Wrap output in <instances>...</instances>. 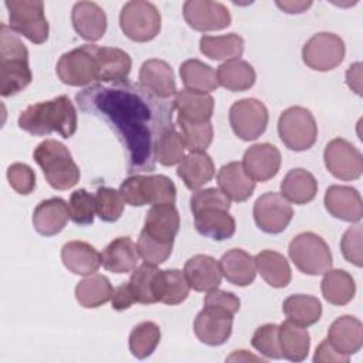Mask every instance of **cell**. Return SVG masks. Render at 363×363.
I'll list each match as a JSON object with an SVG mask.
<instances>
[{
  "instance_id": "6da1fadb",
  "label": "cell",
  "mask_w": 363,
  "mask_h": 363,
  "mask_svg": "<svg viewBox=\"0 0 363 363\" xmlns=\"http://www.w3.org/2000/svg\"><path fill=\"white\" fill-rule=\"evenodd\" d=\"M75 98L84 113L105 121L113 129L126 150L129 173L155 169L156 143L163 132L174 126V99H160L128 79L94 84Z\"/></svg>"
},
{
  "instance_id": "7a4b0ae2",
  "label": "cell",
  "mask_w": 363,
  "mask_h": 363,
  "mask_svg": "<svg viewBox=\"0 0 363 363\" xmlns=\"http://www.w3.org/2000/svg\"><path fill=\"white\" fill-rule=\"evenodd\" d=\"M77 109L67 95L33 104L18 116L20 129L34 136L57 132L64 139H69L77 132Z\"/></svg>"
},
{
  "instance_id": "3957f363",
  "label": "cell",
  "mask_w": 363,
  "mask_h": 363,
  "mask_svg": "<svg viewBox=\"0 0 363 363\" xmlns=\"http://www.w3.org/2000/svg\"><path fill=\"white\" fill-rule=\"evenodd\" d=\"M33 79L28 51L16 33L7 26L0 28V94L13 96L26 89Z\"/></svg>"
},
{
  "instance_id": "277c9868",
  "label": "cell",
  "mask_w": 363,
  "mask_h": 363,
  "mask_svg": "<svg viewBox=\"0 0 363 363\" xmlns=\"http://www.w3.org/2000/svg\"><path fill=\"white\" fill-rule=\"evenodd\" d=\"M45 180L55 190H68L79 180V167L65 145L55 139H45L33 152Z\"/></svg>"
},
{
  "instance_id": "5b68a950",
  "label": "cell",
  "mask_w": 363,
  "mask_h": 363,
  "mask_svg": "<svg viewBox=\"0 0 363 363\" xmlns=\"http://www.w3.org/2000/svg\"><path fill=\"white\" fill-rule=\"evenodd\" d=\"M123 201L133 207L176 201V186L164 174H132L119 187Z\"/></svg>"
},
{
  "instance_id": "8992f818",
  "label": "cell",
  "mask_w": 363,
  "mask_h": 363,
  "mask_svg": "<svg viewBox=\"0 0 363 363\" xmlns=\"http://www.w3.org/2000/svg\"><path fill=\"white\" fill-rule=\"evenodd\" d=\"M295 267L306 275H322L332 268V252L326 241L311 231L295 235L288 247Z\"/></svg>"
},
{
  "instance_id": "52a82bcc",
  "label": "cell",
  "mask_w": 363,
  "mask_h": 363,
  "mask_svg": "<svg viewBox=\"0 0 363 363\" xmlns=\"http://www.w3.org/2000/svg\"><path fill=\"white\" fill-rule=\"evenodd\" d=\"M9 11V27L24 35L34 44H43L48 40V21L44 14V3L40 0H7L4 3Z\"/></svg>"
},
{
  "instance_id": "ba28073f",
  "label": "cell",
  "mask_w": 363,
  "mask_h": 363,
  "mask_svg": "<svg viewBox=\"0 0 363 363\" xmlns=\"http://www.w3.org/2000/svg\"><path fill=\"white\" fill-rule=\"evenodd\" d=\"M119 26L123 34L136 43L153 40L162 26V16L153 3L132 0L125 3L119 14Z\"/></svg>"
},
{
  "instance_id": "9c48e42d",
  "label": "cell",
  "mask_w": 363,
  "mask_h": 363,
  "mask_svg": "<svg viewBox=\"0 0 363 363\" xmlns=\"http://www.w3.org/2000/svg\"><path fill=\"white\" fill-rule=\"evenodd\" d=\"M278 135L288 149L303 152L315 145L318 125L309 109L291 106L278 119Z\"/></svg>"
},
{
  "instance_id": "30bf717a",
  "label": "cell",
  "mask_w": 363,
  "mask_h": 363,
  "mask_svg": "<svg viewBox=\"0 0 363 363\" xmlns=\"http://www.w3.org/2000/svg\"><path fill=\"white\" fill-rule=\"evenodd\" d=\"M95 44H84L64 52L55 67L61 82L71 86H84L98 81V60Z\"/></svg>"
},
{
  "instance_id": "8fae6325",
  "label": "cell",
  "mask_w": 363,
  "mask_h": 363,
  "mask_svg": "<svg viewBox=\"0 0 363 363\" xmlns=\"http://www.w3.org/2000/svg\"><path fill=\"white\" fill-rule=\"evenodd\" d=\"M228 118L235 136L247 142L259 138L265 132L269 119L267 106L255 98L234 102L230 108Z\"/></svg>"
},
{
  "instance_id": "7c38bea8",
  "label": "cell",
  "mask_w": 363,
  "mask_h": 363,
  "mask_svg": "<svg viewBox=\"0 0 363 363\" xmlns=\"http://www.w3.org/2000/svg\"><path fill=\"white\" fill-rule=\"evenodd\" d=\"M345 43L333 33L313 34L302 48L303 62L315 71H330L345 58Z\"/></svg>"
},
{
  "instance_id": "4fadbf2b",
  "label": "cell",
  "mask_w": 363,
  "mask_h": 363,
  "mask_svg": "<svg viewBox=\"0 0 363 363\" xmlns=\"http://www.w3.org/2000/svg\"><path fill=\"white\" fill-rule=\"evenodd\" d=\"M323 160L329 173L340 180H356L363 173L360 150L343 138H335L326 145Z\"/></svg>"
},
{
  "instance_id": "5bb4252c",
  "label": "cell",
  "mask_w": 363,
  "mask_h": 363,
  "mask_svg": "<svg viewBox=\"0 0 363 363\" xmlns=\"http://www.w3.org/2000/svg\"><path fill=\"white\" fill-rule=\"evenodd\" d=\"M257 227L267 234L282 233L294 217V210L282 194L275 191L264 193L257 199L252 208Z\"/></svg>"
},
{
  "instance_id": "9a60e30c",
  "label": "cell",
  "mask_w": 363,
  "mask_h": 363,
  "mask_svg": "<svg viewBox=\"0 0 363 363\" xmlns=\"http://www.w3.org/2000/svg\"><path fill=\"white\" fill-rule=\"evenodd\" d=\"M234 313L228 309L204 305L194 319V333L200 342L208 346H220L228 340L233 332Z\"/></svg>"
},
{
  "instance_id": "2e32d148",
  "label": "cell",
  "mask_w": 363,
  "mask_h": 363,
  "mask_svg": "<svg viewBox=\"0 0 363 363\" xmlns=\"http://www.w3.org/2000/svg\"><path fill=\"white\" fill-rule=\"evenodd\" d=\"M183 17L186 23L197 31L224 30L231 24L228 9L218 1L187 0L183 4Z\"/></svg>"
},
{
  "instance_id": "e0dca14e",
  "label": "cell",
  "mask_w": 363,
  "mask_h": 363,
  "mask_svg": "<svg viewBox=\"0 0 363 363\" xmlns=\"http://www.w3.org/2000/svg\"><path fill=\"white\" fill-rule=\"evenodd\" d=\"M241 164L254 182H268L281 167V152L271 143H257L244 152Z\"/></svg>"
},
{
  "instance_id": "ac0fdd59",
  "label": "cell",
  "mask_w": 363,
  "mask_h": 363,
  "mask_svg": "<svg viewBox=\"0 0 363 363\" xmlns=\"http://www.w3.org/2000/svg\"><path fill=\"white\" fill-rule=\"evenodd\" d=\"M323 201L328 213L335 218L359 223L363 217V201L360 193L350 186H329Z\"/></svg>"
},
{
  "instance_id": "d6986e66",
  "label": "cell",
  "mask_w": 363,
  "mask_h": 363,
  "mask_svg": "<svg viewBox=\"0 0 363 363\" xmlns=\"http://www.w3.org/2000/svg\"><path fill=\"white\" fill-rule=\"evenodd\" d=\"M179 227L180 216L177 208L172 203H164L152 206L147 210L142 231L156 241L173 244Z\"/></svg>"
},
{
  "instance_id": "ffe728a7",
  "label": "cell",
  "mask_w": 363,
  "mask_h": 363,
  "mask_svg": "<svg viewBox=\"0 0 363 363\" xmlns=\"http://www.w3.org/2000/svg\"><path fill=\"white\" fill-rule=\"evenodd\" d=\"M139 84L160 99H173L177 94L173 69L163 60L145 61L139 71Z\"/></svg>"
},
{
  "instance_id": "44dd1931",
  "label": "cell",
  "mask_w": 363,
  "mask_h": 363,
  "mask_svg": "<svg viewBox=\"0 0 363 363\" xmlns=\"http://www.w3.org/2000/svg\"><path fill=\"white\" fill-rule=\"evenodd\" d=\"M71 21L77 34L91 43L102 38L108 26L104 9L94 1L75 3L71 11Z\"/></svg>"
},
{
  "instance_id": "7402d4cb",
  "label": "cell",
  "mask_w": 363,
  "mask_h": 363,
  "mask_svg": "<svg viewBox=\"0 0 363 363\" xmlns=\"http://www.w3.org/2000/svg\"><path fill=\"white\" fill-rule=\"evenodd\" d=\"M184 275L190 288L197 292H208L221 284V269L218 261L206 254H196L184 264Z\"/></svg>"
},
{
  "instance_id": "603a6c76",
  "label": "cell",
  "mask_w": 363,
  "mask_h": 363,
  "mask_svg": "<svg viewBox=\"0 0 363 363\" xmlns=\"http://www.w3.org/2000/svg\"><path fill=\"white\" fill-rule=\"evenodd\" d=\"M71 218L68 204L60 197H51L37 204L33 213V225L44 237H51L64 230Z\"/></svg>"
},
{
  "instance_id": "cb8c5ba5",
  "label": "cell",
  "mask_w": 363,
  "mask_h": 363,
  "mask_svg": "<svg viewBox=\"0 0 363 363\" xmlns=\"http://www.w3.org/2000/svg\"><path fill=\"white\" fill-rule=\"evenodd\" d=\"M328 340L343 354H354L363 346V325L350 315L336 318L328 329Z\"/></svg>"
},
{
  "instance_id": "d4e9b609",
  "label": "cell",
  "mask_w": 363,
  "mask_h": 363,
  "mask_svg": "<svg viewBox=\"0 0 363 363\" xmlns=\"http://www.w3.org/2000/svg\"><path fill=\"white\" fill-rule=\"evenodd\" d=\"M217 183L230 200L238 203L248 200L255 190V182L245 173L241 162L223 164L217 173Z\"/></svg>"
},
{
  "instance_id": "484cf974",
  "label": "cell",
  "mask_w": 363,
  "mask_h": 363,
  "mask_svg": "<svg viewBox=\"0 0 363 363\" xmlns=\"http://www.w3.org/2000/svg\"><path fill=\"white\" fill-rule=\"evenodd\" d=\"M139 257L138 244H135L130 237H118L112 240L101 254L104 268L115 274L133 271Z\"/></svg>"
},
{
  "instance_id": "4316f807",
  "label": "cell",
  "mask_w": 363,
  "mask_h": 363,
  "mask_svg": "<svg viewBox=\"0 0 363 363\" xmlns=\"http://www.w3.org/2000/svg\"><path fill=\"white\" fill-rule=\"evenodd\" d=\"M223 277L233 285L248 286L257 275L255 258L241 248H233L220 258Z\"/></svg>"
},
{
  "instance_id": "83f0119b",
  "label": "cell",
  "mask_w": 363,
  "mask_h": 363,
  "mask_svg": "<svg viewBox=\"0 0 363 363\" xmlns=\"http://www.w3.org/2000/svg\"><path fill=\"white\" fill-rule=\"evenodd\" d=\"M62 264L77 275H91L102 264L101 254L94 245L85 241H68L61 250Z\"/></svg>"
},
{
  "instance_id": "f1b7e54d",
  "label": "cell",
  "mask_w": 363,
  "mask_h": 363,
  "mask_svg": "<svg viewBox=\"0 0 363 363\" xmlns=\"http://www.w3.org/2000/svg\"><path fill=\"white\" fill-rule=\"evenodd\" d=\"M194 227L199 234L216 241H223L234 235L235 220L227 210L206 208L194 213Z\"/></svg>"
},
{
  "instance_id": "f546056e",
  "label": "cell",
  "mask_w": 363,
  "mask_h": 363,
  "mask_svg": "<svg viewBox=\"0 0 363 363\" xmlns=\"http://www.w3.org/2000/svg\"><path fill=\"white\" fill-rule=\"evenodd\" d=\"M214 173L213 159L206 152H190L177 167V176L189 190H199L214 177Z\"/></svg>"
},
{
  "instance_id": "4dcf8cb0",
  "label": "cell",
  "mask_w": 363,
  "mask_h": 363,
  "mask_svg": "<svg viewBox=\"0 0 363 363\" xmlns=\"http://www.w3.org/2000/svg\"><path fill=\"white\" fill-rule=\"evenodd\" d=\"M96 60L99 82H121L128 79L132 68V58L123 50L98 45Z\"/></svg>"
},
{
  "instance_id": "1f68e13d",
  "label": "cell",
  "mask_w": 363,
  "mask_h": 363,
  "mask_svg": "<svg viewBox=\"0 0 363 363\" xmlns=\"http://www.w3.org/2000/svg\"><path fill=\"white\" fill-rule=\"evenodd\" d=\"M174 109L177 118L189 122H210L214 111V99L210 94H201L190 89L177 91L174 96Z\"/></svg>"
},
{
  "instance_id": "d6a6232c",
  "label": "cell",
  "mask_w": 363,
  "mask_h": 363,
  "mask_svg": "<svg viewBox=\"0 0 363 363\" xmlns=\"http://www.w3.org/2000/svg\"><path fill=\"white\" fill-rule=\"evenodd\" d=\"M190 285L184 275V271L159 269L155 279V296L157 302L166 305H179L189 296Z\"/></svg>"
},
{
  "instance_id": "836d02e7",
  "label": "cell",
  "mask_w": 363,
  "mask_h": 363,
  "mask_svg": "<svg viewBox=\"0 0 363 363\" xmlns=\"http://www.w3.org/2000/svg\"><path fill=\"white\" fill-rule=\"evenodd\" d=\"M318 182L305 169L289 170L281 182V194L289 203L306 204L316 197Z\"/></svg>"
},
{
  "instance_id": "e575fe53",
  "label": "cell",
  "mask_w": 363,
  "mask_h": 363,
  "mask_svg": "<svg viewBox=\"0 0 363 363\" xmlns=\"http://www.w3.org/2000/svg\"><path fill=\"white\" fill-rule=\"evenodd\" d=\"M278 339L282 357L291 362H302L306 359L311 347V336L303 326L286 319L278 325Z\"/></svg>"
},
{
  "instance_id": "d590c367",
  "label": "cell",
  "mask_w": 363,
  "mask_h": 363,
  "mask_svg": "<svg viewBox=\"0 0 363 363\" xmlns=\"http://www.w3.org/2000/svg\"><path fill=\"white\" fill-rule=\"evenodd\" d=\"M218 85L231 92H242L250 89L257 79L255 69L244 60H230L218 65L217 71Z\"/></svg>"
},
{
  "instance_id": "8d00e7d4",
  "label": "cell",
  "mask_w": 363,
  "mask_h": 363,
  "mask_svg": "<svg viewBox=\"0 0 363 363\" xmlns=\"http://www.w3.org/2000/svg\"><path fill=\"white\" fill-rule=\"evenodd\" d=\"M257 271L261 278L272 288H285L292 278L286 258L272 250H264L255 255Z\"/></svg>"
},
{
  "instance_id": "74e56055",
  "label": "cell",
  "mask_w": 363,
  "mask_h": 363,
  "mask_svg": "<svg viewBox=\"0 0 363 363\" xmlns=\"http://www.w3.org/2000/svg\"><path fill=\"white\" fill-rule=\"evenodd\" d=\"M323 298L332 305H346L356 294V284L353 277L345 269H329L320 282Z\"/></svg>"
},
{
  "instance_id": "f35d334b",
  "label": "cell",
  "mask_w": 363,
  "mask_h": 363,
  "mask_svg": "<svg viewBox=\"0 0 363 363\" xmlns=\"http://www.w3.org/2000/svg\"><path fill=\"white\" fill-rule=\"evenodd\" d=\"M282 311L288 320L308 328L311 325H315L322 315V303L318 298L312 295L305 294H296L289 295L284 303Z\"/></svg>"
},
{
  "instance_id": "ab89813d",
  "label": "cell",
  "mask_w": 363,
  "mask_h": 363,
  "mask_svg": "<svg viewBox=\"0 0 363 363\" xmlns=\"http://www.w3.org/2000/svg\"><path fill=\"white\" fill-rule=\"evenodd\" d=\"M180 78L186 89L208 94L218 88L216 71L200 60H186L180 65Z\"/></svg>"
},
{
  "instance_id": "60d3db41",
  "label": "cell",
  "mask_w": 363,
  "mask_h": 363,
  "mask_svg": "<svg viewBox=\"0 0 363 363\" xmlns=\"http://www.w3.org/2000/svg\"><path fill=\"white\" fill-rule=\"evenodd\" d=\"M113 288L109 279L102 274H91L75 286L77 302L84 308H98L106 303L112 296Z\"/></svg>"
},
{
  "instance_id": "b9f144b4",
  "label": "cell",
  "mask_w": 363,
  "mask_h": 363,
  "mask_svg": "<svg viewBox=\"0 0 363 363\" xmlns=\"http://www.w3.org/2000/svg\"><path fill=\"white\" fill-rule=\"evenodd\" d=\"M200 51L210 60H237L244 52V40L235 33L225 35H203Z\"/></svg>"
},
{
  "instance_id": "7bdbcfd3",
  "label": "cell",
  "mask_w": 363,
  "mask_h": 363,
  "mask_svg": "<svg viewBox=\"0 0 363 363\" xmlns=\"http://www.w3.org/2000/svg\"><path fill=\"white\" fill-rule=\"evenodd\" d=\"M160 328L150 320L138 323L129 335V350L138 359L150 356L160 342Z\"/></svg>"
},
{
  "instance_id": "ee69618b",
  "label": "cell",
  "mask_w": 363,
  "mask_h": 363,
  "mask_svg": "<svg viewBox=\"0 0 363 363\" xmlns=\"http://www.w3.org/2000/svg\"><path fill=\"white\" fill-rule=\"evenodd\" d=\"M157 271L159 269L156 268V265H150L146 262L135 268L128 284L133 292L136 302L145 305H152L157 302L155 296V279Z\"/></svg>"
},
{
  "instance_id": "f6af8a7d",
  "label": "cell",
  "mask_w": 363,
  "mask_h": 363,
  "mask_svg": "<svg viewBox=\"0 0 363 363\" xmlns=\"http://www.w3.org/2000/svg\"><path fill=\"white\" fill-rule=\"evenodd\" d=\"M177 126L180 129L182 140L190 152H206L213 142L211 122H189L177 118Z\"/></svg>"
},
{
  "instance_id": "bcb514c9",
  "label": "cell",
  "mask_w": 363,
  "mask_h": 363,
  "mask_svg": "<svg viewBox=\"0 0 363 363\" xmlns=\"http://www.w3.org/2000/svg\"><path fill=\"white\" fill-rule=\"evenodd\" d=\"M184 143L174 126L169 128L159 138L155 147V157L163 166H174L184 157Z\"/></svg>"
},
{
  "instance_id": "7dc6e473",
  "label": "cell",
  "mask_w": 363,
  "mask_h": 363,
  "mask_svg": "<svg viewBox=\"0 0 363 363\" xmlns=\"http://www.w3.org/2000/svg\"><path fill=\"white\" fill-rule=\"evenodd\" d=\"M94 197L96 214L102 221L113 223L119 220L125 206L119 190H115L112 187H99Z\"/></svg>"
},
{
  "instance_id": "c3c4849f",
  "label": "cell",
  "mask_w": 363,
  "mask_h": 363,
  "mask_svg": "<svg viewBox=\"0 0 363 363\" xmlns=\"http://www.w3.org/2000/svg\"><path fill=\"white\" fill-rule=\"evenodd\" d=\"M68 210L71 220L78 225H89L95 217V197L85 189H78L71 193L68 201Z\"/></svg>"
},
{
  "instance_id": "681fc988",
  "label": "cell",
  "mask_w": 363,
  "mask_h": 363,
  "mask_svg": "<svg viewBox=\"0 0 363 363\" xmlns=\"http://www.w3.org/2000/svg\"><path fill=\"white\" fill-rule=\"evenodd\" d=\"M251 345L257 352H259L267 359L282 357L278 339V325L275 323H265L259 326L251 337Z\"/></svg>"
},
{
  "instance_id": "f907efd6",
  "label": "cell",
  "mask_w": 363,
  "mask_h": 363,
  "mask_svg": "<svg viewBox=\"0 0 363 363\" xmlns=\"http://www.w3.org/2000/svg\"><path fill=\"white\" fill-rule=\"evenodd\" d=\"M172 250H173V244H164V242L156 241L149 235H146L143 231H140L139 240H138V251L146 264H150V265L163 264L170 257Z\"/></svg>"
},
{
  "instance_id": "816d5d0a",
  "label": "cell",
  "mask_w": 363,
  "mask_h": 363,
  "mask_svg": "<svg viewBox=\"0 0 363 363\" xmlns=\"http://www.w3.org/2000/svg\"><path fill=\"white\" fill-rule=\"evenodd\" d=\"M190 207L193 214L206 210V208H221V210H230L231 203L230 199L216 187H208L203 190H196L190 197Z\"/></svg>"
},
{
  "instance_id": "f5cc1de1",
  "label": "cell",
  "mask_w": 363,
  "mask_h": 363,
  "mask_svg": "<svg viewBox=\"0 0 363 363\" xmlns=\"http://www.w3.org/2000/svg\"><path fill=\"white\" fill-rule=\"evenodd\" d=\"M7 180L13 190L27 196L35 189V173L26 163H13L7 169Z\"/></svg>"
},
{
  "instance_id": "db71d44e",
  "label": "cell",
  "mask_w": 363,
  "mask_h": 363,
  "mask_svg": "<svg viewBox=\"0 0 363 363\" xmlns=\"http://www.w3.org/2000/svg\"><path fill=\"white\" fill-rule=\"evenodd\" d=\"M362 224H356L349 227L342 240H340V250L346 261L356 267L363 265V255H362Z\"/></svg>"
},
{
  "instance_id": "11a10c76",
  "label": "cell",
  "mask_w": 363,
  "mask_h": 363,
  "mask_svg": "<svg viewBox=\"0 0 363 363\" xmlns=\"http://www.w3.org/2000/svg\"><path fill=\"white\" fill-rule=\"evenodd\" d=\"M204 305L220 306V308L228 309L230 312H233L235 315L240 311V298L237 295H234L233 292H227V291L216 288V289L207 292V295L204 296Z\"/></svg>"
},
{
  "instance_id": "9f6ffc18",
  "label": "cell",
  "mask_w": 363,
  "mask_h": 363,
  "mask_svg": "<svg viewBox=\"0 0 363 363\" xmlns=\"http://www.w3.org/2000/svg\"><path fill=\"white\" fill-rule=\"evenodd\" d=\"M313 362H325V363H347L349 356L340 353L328 339H323L316 347Z\"/></svg>"
},
{
  "instance_id": "6f0895ef",
  "label": "cell",
  "mask_w": 363,
  "mask_h": 363,
  "mask_svg": "<svg viewBox=\"0 0 363 363\" xmlns=\"http://www.w3.org/2000/svg\"><path fill=\"white\" fill-rule=\"evenodd\" d=\"M135 302H136V299H135L133 292L128 282H123L119 286L113 288V292L111 296V303L115 311L129 309Z\"/></svg>"
},
{
  "instance_id": "680465c9",
  "label": "cell",
  "mask_w": 363,
  "mask_h": 363,
  "mask_svg": "<svg viewBox=\"0 0 363 363\" xmlns=\"http://www.w3.org/2000/svg\"><path fill=\"white\" fill-rule=\"evenodd\" d=\"M346 84L357 95H362V64L354 62L346 71Z\"/></svg>"
},
{
  "instance_id": "91938a15",
  "label": "cell",
  "mask_w": 363,
  "mask_h": 363,
  "mask_svg": "<svg viewBox=\"0 0 363 363\" xmlns=\"http://www.w3.org/2000/svg\"><path fill=\"white\" fill-rule=\"evenodd\" d=\"M311 1H277V6L289 14L303 13L308 7H311Z\"/></svg>"
},
{
  "instance_id": "94428289",
  "label": "cell",
  "mask_w": 363,
  "mask_h": 363,
  "mask_svg": "<svg viewBox=\"0 0 363 363\" xmlns=\"http://www.w3.org/2000/svg\"><path fill=\"white\" fill-rule=\"evenodd\" d=\"M227 360H262V359L248 354L247 350H235L231 356L227 357Z\"/></svg>"
}]
</instances>
